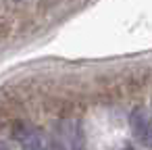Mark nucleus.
Returning a JSON list of instances; mask_svg holds the SVG:
<instances>
[{
    "mask_svg": "<svg viewBox=\"0 0 152 150\" xmlns=\"http://www.w3.org/2000/svg\"><path fill=\"white\" fill-rule=\"evenodd\" d=\"M129 125L137 142L146 148H152V117L144 108H135L129 117Z\"/></svg>",
    "mask_w": 152,
    "mask_h": 150,
    "instance_id": "obj_1",
    "label": "nucleus"
},
{
    "mask_svg": "<svg viewBox=\"0 0 152 150\" xmlns=\"http://www.w3.org/2000/svg\"><path fill=\"white\" fill-rule=\"evenodd\" d=\"M71 150H86V140H83V131L79 125H75V131L71 138Z\"/></svg>",
    "mask_w": 152,
    "mask_h": 150,
    "instance_id": "obj_2",
    "label": "nucleus"
},
{
    "mask_svg": "<svg viewBox=\"0 0 152 150\" xmlns=\"http://www.w3.org/2000/svg\"><path fill=\"white\" fill-rule=\"evenodd\" d=\"M21 150H44V144L38 135H29L23 140V148Z\"/></svg>",
    "mask_w": 152,
    "mask_h": 150,
    "instance_id": "obj_3",
    "label": "nucleus"
},
{
    "mask_svg": "<svg viewBox=\"0 0 152 150\" xmlns=\"http://www.w3.org/2000/svg\"><path fill=\"white\" fill-rule=\"evenodd\" d=\"M50 150H65V146L58 144V142H52V144H50Z\"/></svg>",
    "mask_w": 152,
    "mask_h": 150,
    "instance_id": "obj_4",
    "label": "nucleus"
},
{
    "mask_svg": "<svg viewBox=\"0 0 152 150\" xmlns=\"http://www.w3.org/2000/svg\"><path fill=\"white\" fill-rule=\"evenodd\" d=\"M0 150H9V148H7V146H4L2 142H0Z\"/></svg>",
    "mask_w": 152,
    "mask_h": 150,
    "instance_id": "obj_5",
    "label": "nucleus"
}]
</instances>
